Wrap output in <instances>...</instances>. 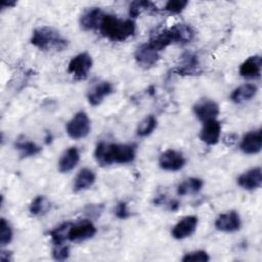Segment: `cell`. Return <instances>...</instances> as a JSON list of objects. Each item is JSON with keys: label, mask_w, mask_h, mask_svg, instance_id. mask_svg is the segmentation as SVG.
Returning a JSON list of instances; mask_svg holds the SVG:
<instances>
[{"label": "cell", "mask_w": 262, "mask_h": 262, "mask_svg": "<svg viewBox=\"0 0 262 262\" xmlns=\"http://www.w3.org/2000/svg\"><path fill=\"white\" fill-rule=\"evenodd\" d=\"M72 224V222H64L49 232L54 246L62 245L63 242L68 239V232Z\"/></svg>", "instance_id": "cell-25"}, {"label": "cell", "mask_w": 262, "mask_h": 262, "mask_svg": "<svg viewBox=\"0 0 262 262\" xmlns=\"http://www.w3.org/2000/svg\"><path fill=\"white\" fill-rule=\"evenodd\" d=\"M96 233L95 226L88 220L73 223L68 232V239L79 243L91 238Z\"/></svg>", "instance_id": "cell-7"}, {"label": "cell", "mask_w": 262, "mask_h": 262, "mask_svg": "<svg viewBox=\"0 0 262 262\" xmlns=\"http://www.w3.org/2000/svg\"><path fill=\"white\" fill-rule=\"evenodd\" d=\"M95 181V174L93 173L92 170L84 168L82 169L78 175L75 178L74 181V190L75 191H81L88 189L93 185Z\"/></svg>", "instance_id": "cell-22"}, {"label": "cell", "mask_w": 262, "mask_h": 262, "mask_svg": "<svg viewBox=\"0 0 262 262\" xmlns=\"http://www.w3.org/2000/svg\"><path fill=\"white\" fill-rule=\"evenodd\" d=\"M16 4V2L14 1H11V2H6V1H3L2 2V8H6V7H11V6H14Z\"/></svg>", "instance_id": "cell-34"}, {"label": "cell", "mask_w": 262, "mask_h": 262, "mask_svg": "<svg viewBox=\"0 0 262 262\" xmlns=\"http://www.w3.org/2000/svg\"><path fill=\"white\" fill-rule=\"evenodd\" d=\"M115 213H116V216L120 219H126L130 216V213L127 209V204L125 202H121L117 205Z\"/></svg>", "instance_id": "cell-33"}, {"label": "cell", "mask_w": 262, "mask_h": 262, "mask_svg": "<svg viewBox=\"0 0 262 262\" xmlns=\"http://www.w3.org/2000/svg\"><path fill=\"white\" fill-rule=\"evenodd\" d=\"M12 239V229L8 222L2 218L0 222V244L1 246L7 245Z\"/></svg>", "instance_id": "cell-29"}, {"label": "cell", "mask_w": 262, "mask_h": 262, "mask_svg": "<svg viewBox=\"0 0 262 262\" xmlns=\"http://www.w3.org/2000/svg\"><path fill=\"white\" fill-rule=\"evenodd\" d=\"M262 59L260 55L250 56L239 67V75L247 79H256L261 74Z\"/></svg>", "instance_id": "cell-17"}, {"label": "cell", "mask_w": 262, "mask_h": 262, "mask_svg": "<svg viewBox=\"0 0 262 262\" xmlns=\"http://www.w3.org/2000/svg\"><path fill=\"white\" fill-rule=\"evenodd\" d=\"M175 72L178 75H182V76L196 75L198 73L201 72L198 57L194 54L189 52L184 53L182 55V62L175 69Z\"/></svg>", "instance_id": "cell-18"}, {"label": "cell", "mask_w": 262, "mask_h": 262, "mask_svg": "<svg viewBox=\"0 0 262 262\" xmlns=\"http://www.w3.org/2000/svg\"><path fill=\"white\" fill-rule=\"evenodd\" d=\"M237 184L247 190L257 189L262 184V176H261V168H253L245 173H243L237 178Z\"/></svg>", "instance_id": "cell-15"}, {"label": "cell", "mask_w": 262, "mask_h": 262, "mask_svg": "<svg viewBox=\"0 0 262 262\" xmlns=\"http://www.w3.org/2000/svg\"><path fill=\"white\" fill-rule=\"evenodd\" d=\"M193 112L198 119L205 123L217 118L219 115V106L215 101L204 98L193 105Z\"/></svg>", "instance_id": "cell-9"}, {"label": "cell", "mask_w": 262, "mask_h": 262, "mask_svg": "<svg viewBox=\"0 0 262 262\" xmlns=\"http://www.w3.org/2000/svg\"><path fill=\"white\" fill-rule=\"evenodd\" d=\"M14 146L18 150V154H19L20 158H23V159L36 156L41 151V147L38 144H36L35 142L30 141V140L17 141L14 144Z\"/></svg>", "instance_id": "cell-24"}, {"label": "cell", "mask_w": 262, "mask_h": 262, "mask_svg": "<svg viewBox=\"0 0 262 262\" xmlns=\"http://www.w3.org/2000/svg\"><path fill=\"white\" fill-rule=\"evenodd\" d=\"M193 35L194 32L190 26L185 24H177L152 36L148 44L156 51L160 52L172 43L184 44L189 42L193 38Z\"/></svg>", "instance_id": "cell-2"}, {"label": "cell", "mask_w": 262, "mask_h": 262, "mask_svg": "<svg viewBox=\"0 0 262 262\" xmlns=\"http://www.w3.org/2000/svg\"><path fill=\"white\" fill-rule=\"evenodd\" d=\"M114 91L113 86L108 82H102L98 85H96L94 88L91 89V91L88 93V101L91 105L96 106L100 104L103 100V98L107 95H110Z\"/></svg>", "instance_id": "cell-20"}, {"label": "cell", "mask_w": 262, "mask_h": 262, "mask_svg": "<svg viewBox=\"0 0 262 262\" xmlns=\"http://www.w3.org/2000/svg\"><path fill=\"white\" fill-rule=\"evenodd\" d=\"M94 157L100 166H107L114 163L126 164L134 160L135 146L132 144L99 142L96 145Z\"/></svg>", "instance_id": "cell-1"}, {"label": "cell", "mask_w": 262, "mask_h": 262, "mask_svg": "<svg viewBox=\"0 0 262 262\" xmlns=\"http://www.w3.org/2000/svg\"><path fill=\"white\" fill-rule=\"evenodd\" d=\"M215 227L224 232H233L241 227V218L234 211H229L219 215L215 221Z\"/></svg>", "instance_id": "cell-11"}, {"label": "cell", "mask_w": 262, "mask_h": 262, "mask_svg": "<svg viewBox=\"0 0 262 262\" xmlns=\"http://www.w3.org/2000/svg\"><path fill=\"white\" fill-rule=\"evenodd\" d=\"M31 43L43 51H61L68 47V40L51 27H39L34 30Z\"/></svg>", "instance_id": "cell-4"}, {"label": "cell", "mask_w": 262, "mask_h": 262, "mask_svg": "<svg viewBox=\"0 0 262 262\" xmlns=\"http://www.w3.org/2000/svg\"><path fill=\"white\" fill-rule=\"evenodd\" d=\"M52 256L55 260H58V261L66 260L70 256V249L68 246L56 245L54 246V249L52 251Z\"/></svg>", "instance_id": "cell-32"}, {"label": "cell", "mask_w": 262, "mask_h": 262, "mask_svg": "<svg viewBox=\"0 0 262 262\" xmlns=\"http://www.w3.org/2000/svg\"><path fill=\"white\" fill-rule=\"evenodd\" d=\"M160 58L159 52L156 51L148 43L140 45L135 51L136 62L143 69H149L154 67Z\"/></svg>", "instance_id": "cell-10"}, {"label": "cell", "mask_w": 262, "mask_h": 262, "mask_svg": "<svg viewBox=\"0 0 262 262\" xmlns=\"http://www.w3.org/2000/svg\"><path fill=\"white\" fill-rule=\"evenodd\" d=\"M257 93V86L254 84H244L233 90L230 99L235 103H242L252 99Z\"/></svg>", "instance_id": "cell-21"}, {"label": "cell", "mask_w": 262, "mask_h": 262, "mask_svg": "<svg viewBox=\"0 0 262 262\" xmlns=\"http://www.w3.org/2000/svg\"><path fill=\"white\" fill-rule=\"evenodd\" d=\"M90 120L86 113H77L67 124V133L73 139H81L86 137L90 132Z\"/></svg>", "instance_id": "cell-5"}, {"label": "cell", "mask_w": 262, "mask_h": 262, "mask_svg": "<svg viewBox=\"0 0 262 262\" xmlns=\"http://www.w3.org/2000/svg\"><path fill=\"white\" fill-rule=\"evenodd\" d=\"M188 4L187 1L183 0H173L167 2L165 6V10L169 11L170 13H180Z\"/></svg>", "instance_id": "cell-31"}, {"label": "cell", "mask_w": 262, "mask_h": 262, "mask_svg": "<svg viewBox=\"0 0 262 262\" xmlns=\"http://www.w3.org/2000/svg\"><path fill=\"white\" fill-rule=\"evenodd\" d=\"M210 260L209 255L205 251H194L184 255L183 262H207Z\"/></svg>", "instance_id": "cell-30"}, {"label": "cell", "mask_w": 262, "mask_h": 262, "mask_svg": "<svg viewBox=\"0 0 262 262\" xmlns=\"http://www.w3.org/2000/svg\"><path fill=\"white\" fill-rule=\"evenodd\" d=\"M105 14L102 12L101 9L97 7L90 8L86 10L80 17V26L83 30H95L99 29L101 20Z\"/></svg>", "instance_id": "cell-14"}, {"label": "cell", "mask_w": 262, "mask_h": 262, "mask_svg": "<svg viewBox=\"0 0 262 262\" xmlns=\"http://www.w3.org/2000/svg\"><path fill=\"white\" fill-rule=\"evenodd\" d=\"M142 10L157 11V6L149 1H133L130 4L129 13L132 17H137Z\"/></svg>", "instance_id": "cell-28"}, {"label": "cell", "mask_w": 262, "mask_h": 262, "mask_svg": "<svg viewBox=\"0 0 262 262\" xmlns=\"http://www.w3.org/2000/svg\"><path fill=\"white\" fill-rule=\"evenodd\" d=\"M99 31L105 38L122 42L134 34L135 24L132 19H120L114 15L105 14L101 20Z\"/></svg>", "instance_id": "cell-3"}, {"label": "cell", "mask_w": 262, "mask_h": 262, "mask_svg": "<svg viewBox=\"0 0 262 262\" xmlns=\"http://www.w3.org/2000/svg\"><path fill=\"white\" fill-rule=\"evenodd\" d=\"M80 160L79 150L76 147L68 148L58 161V170L60 173H68L73 170Z\"/></svg>", "instance_id": "cell-19"}, {"label": "cell", "mask_w": 262, "mask_h": 262, "mask_svg": "<svg viewBox=\"0 0 262 262\" xmlns=\"http://www.w3.org/2000/svg\"><path fill=\"white\" fill-rule=\"evenodd\" d=\"M50 208L49 201L44 195H38L30 206V213L34 216L45 214Z\"/></svg>", "instance_id": "cell-26"}, {"label": "cell", "mask_w": 262, "mask_h": 262, "mask_svg": "<svg viewBox=\"0 0 262 262\" xmlns=\"http://www.w3.org/2000/svg\"><path fill=\"white\" fill-rule=\"evenodd\" d=\"M159 165L163 170L177 171L185 165V159L181 152L175 149H167L161 154Z\"/></svg>", "instance_id": "cell-8"}, {"label": "cell", "mask_w": 262, "mask_h": 262, "mask_svg": "<svg viewBox=\"0 0 262 262\" xmlns=\"http://www.w3.org/2000/svg\"><path fill=\"white\" fill-rule=\"evenodd\" d=\"M221 132V124L219 121L210 120L204 123L200 133V138L203 142L209 145H214L219 141Z\"/></svg>", "instance_id": "cell-12"}, {"label": "cell", "mask_w": 262, "mask_h": 262, "mask_svg": "<svg viewBox=\"0 0 262 262\" xmlns=\"http://www.w3.org/2000/svg\"><path fill=\"white\" fill-rule=\"evenodd\" d=\"M92 67V58L87 52L79 53L73 57L69 63L68 72L73 75L76 80L86 79Z\"/></svg>", "instance_id": "cell-6"}, {"label": "cell", "mask_w": 262, "mask_h": 262, "mask_svg": "<svg viewBox=\"0 0 262 262\" xmlns=\"http://www.w3.org/2000/svg\"><path fill=\"white\" fill-rule=\"evenodd\" d=\"M198 225V218L195 216H187L181 219L172 229L171 233L176 239H183L191 235Z\"/></svg>", "instance_id": "cell-13"}, {"label": "cell", "mask_w": 262, "mask_h": 262, "mask_svg": "<svg viewBox=\"0 0 262 262\" xmlns=\"http://www.w3.org/2000/svg\"><path fill=\"white\" fill-rule=\"evenodd\" d=\"M156 127H157V119L152 115L147 116L140 122L137 128V135L141 137L147 136L155 130Z\"/></svg>", "instance_id": "cell-27"}, {"label": "cell", "mask_w": 262, "mask_h": 262, "mask_svg": "<svg viewBox=\"0 0 262 262\" xmlns=\"http://www.w3.org/2000/svg\"><path fill=\"white\" fill-rule=\"evenodd\" d=\"M203 180L200 178H188L182 183H180L177 187V193L179 195H185V194H192L196 193L201 190L203 187Z\"/></svg>", "instance_id": "cell-23"}, {"label": "cell", "mask_w": 262, "mask_h": 262, "mask_svg": "<svg viewBox=\"0 0 262 262\" xmlns=\"http://www.w3.org/2000/svg\"><path fill=\"white\" fill-rule=\"evenodd\" d=\"M262 145V136H261V130L257 131H251L247 133L239 144V147L243 152L247 155H254L261 150Z\"/></svg>", "instance_id": "cell-16"}]
</instances>
